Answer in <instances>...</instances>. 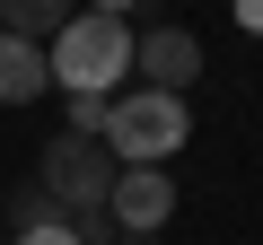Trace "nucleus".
<instances>
[{
  "instance_id": "7ed1b4c3",
  "label": "nucleus",
  "mask_w": 263,
  "mask_h": 245,
  "mask_svg": "<svg viewBox=\"0 0 263 245\" xmlns=\"http://www.w3.org/2000/svg\"><path fill=\"white\" fill-rule=\"evenodd\" d=\"M114 158H105V140H79V132H53L44 140V193L62 201V219H79V210H105V193H114Z\"/></svg>"
},
{
  "instance_id": "ddd939ff",
  "label": "nucleus",
  "mask_w": 263,
  "mask_h": 245,
  "mask_svg": "<svg viewBox=\"0 0 263 245\" xmlns=\"http://www.w3.org/2000/svg\"><path fill=\"white\" fill-rule=\"evenodd\" d=\"M114 245H158V236H114Z\"/></svg>"
},
{
  "instance_id": "9d476101",
  "label": "nucleus",
  "mask_w": 263,
  "mask_h": 245,
  "mask_svg": "<svg viewBox=\"0 0 263 245\" xmlns=\"http://www.w3.org/2000/svg\"><path fill=\"white\" fill-rule=\"evenodd\" d=\"M9 245H79V236H70V219H44V228H27V236H9Z\"/></svg>"
},
{
  "instance_id": "f8f14e48",
  "label": "nucleus",
  "mask_w": 263,
  "mask_h": 245,
  "mask_svg": "<svg viewBox=\"0 0 263 245\" xmlns=\"http://www.w3.org/2000/svg\"><path fill=\"white\" fill-rule=\"evenodd\" d=\"M228 9H237V27H246V35H263V0H228Z\"/></svg>"
},
{
  "instance_id": "20e7f679",
  "label": "nucleus",
  "mask_w": 263,
  "mask_h": 245,
  "mask_svg": "<svg viewBox=\"0 0 263 245\" xmlns=\"http://www.w3.org/2000/svg\"><path fill=\"white\" fill-rule=\"evenodd\" d=\"M132 70H141V88H158V96H184L193 79H202V35L193 27H149V35H132Z\"/></svg>"
},
{
  "instance_id": "39448f33",
  "label": "nucleus",
  "mask_w": 263,
  "mask_h": 245,
  "mask_svg": "<svg viewBox=\"0 0 263 245\" xmlns=\"http://www.w3.org/2000/svg\"><path fill=\"white\" fill-rule=\"evenodd\" d=\"M105 219H114V236H158V228L176 219V175H158V167H123L114 193H105Z\"/></svg>"
},
{
  "instance_id": "f257e3e1",
  "label": "nucleus",
  "mask_w": 263,
  "mask_h": 245,
  "mask_svg": "<svg viewBox=\"0 0 263 245\" xmlns=\"http://www.w3.org/2000/svg\"><path fill=\"white\" fill-rule=\"evenodd\" d=\"M44 62H53V88H62V96H123V79H132V27L79 9V18L44 44Z\"/></svg>"
},
{
  "instance_id": "9b49d317",
  "label": "nucleus",
  "mask_w": 263,
  "mask_h": 245,
  "mask_svg": "<svg viewBox=\"0 0 263 245\" xmlns=\"http://www.w3.org/2000/svg\"><path fill=\"white\" fill-rule=\"evenodd\" d=\"M79 9H88V18H123V27H132V9H141V0H79Z\"/></svg>"
},
{
  "instance_id": "f03ea898",
  "label": "nucleus",
  "mask_w": 263,
  "mask_h": 245,
  "mask_svg": "<svg viewBox=\"0 0 263 245\" xmlns=\"http://www.w3.org/2000/svg\"><path fill=\"white\" fill-rule=\"evenodd\" d=\"M184 140H193V105H184V96L123 88V96L105 105V158H114V167H167Z\"/></svg>"
},
{
  "instance_id": "1a4fd4ad",
  "label": "nucleus",
  "mask_w": 263,
  "mask_h": 245,
  "mask_svg": "<svg viewBox=\"0 0 263 245\" xmlns=\"http://www.w3.org/2000/svg\"><path fill=\"white\" fill-rule=\"evenodd\" d=\"M105 105H114V96H62V132H79V140H105Z\"/></svg>"
},
{
  "instance_id": "423d86ee",
  "label": "nucleus",
  "mask_w": 263,
  "mask_h": 245,
  "mask_svg": "<svg viewBox=\"0 0 263 245\" xmlns=\"http://www.w3.org/2000/svg\"><path fill=\"white\" fill-rule=\"evenodd\" d=\"M53 88V62H44V44H27V35H0V105H35Z\"/></svg>"
},
{
  "instance_id": "4468645a",
  "label": "nucleus",
  "mask_w": 263,
  "mask_h": 245,
  "mask_svg": "<svg viewBox=\"0 0 263 245\" xmlns=\"http://www.w3.org/2000/svg\"><path fill=\"white\" fill-rule=\"evenodd\" d=\"M0 35H9V27H0Z\"/></svg>"
},
{
  "instance_id": "0eeeda50",
  "label": "nucleus",
  "mask_w": 263,
  "mask_h": 245,
  "mask_svg": "<svg viewBox=\"0 0 263 245\" xmlns=\"http://www.w3.org/2000/svg\"><path fill=\"white\" fill-rule=\"evenodd\" d=\"M70 18H79V0H0V27L27 35V44H53Z\"/></svg>"
},
{
  "instance_id": "6e6552de",
  "label": "nucleus",
  "mask_w": 263,
  "mask_h": 245,
  "mask_svg": "<svg viewBox=\"0 0 263 245\" xmlns=\"http://www.w3.org/2000/svg\"><path fill=\"white\" fill-rule=\"evenodd\" d=\"M0 219H9V236H27V228H44V219H62V201L27 175V184H0Z\"/></svg>"
}]
</instances>
